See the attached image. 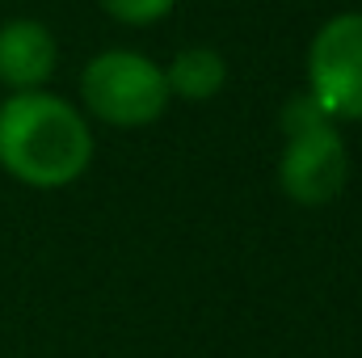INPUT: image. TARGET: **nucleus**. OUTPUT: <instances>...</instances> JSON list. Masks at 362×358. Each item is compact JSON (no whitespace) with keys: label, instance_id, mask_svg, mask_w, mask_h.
<instances>
[{"label":"nucleus","instance_id":"f257e3e1","mask_svg":"<svg viewBox=\"0 0 362 358\" xmlns=\"http://www.w3.org/2000/svg\"><path fill=\"white\" fill-rule=\"evenodd\" d=\"M93 165L89 118L59 93H8L0 101V169L30 190H64Z\"/></svg>","mask_w":362,"mask_h":358},{"label":"nucleus","instance_id":"f03ea898","mask_svg":"<svg viewBox=\"0 0 362 358\" xmlns=\"http://www.w3.org/2000/svg\"><path fill=\"white\" fill-rule=\"evenodd\" d=\"M282 156H278V185L291 202L320 207L333 202L350 181V152L341 122L320 110L312 93H295L282 105Z\"/></svg>","mask_w":362,"mask_h":358},{"label":"nucleus","instance_id":"7ed1b4c3","mask_svg":"<svg viewBox=\"0 0 362 358\" xmlns=\"http://www.w3.org/2000/svg\"><path fill=\"white\" fill-rule=\"evenodd\" d=\"M81 101L97 122L135 131L165 118L173 97L165 85V68L152 55L131 47H105L81 72Z\"/></svg>","mask_w":362,"mask_h":358},{"label":"nucleus","instance_id":"20e7f679","mask_svg":"<svg viewBox=\"0 0 362 358\" xmlns=\"http://www.w3.org/2000/svg\"><path fill=\"white\" fill-rule=\"evenodd\" d=\"M308 93L337 122H362V8L329 17L308 47Z\"/></svg>","mask_w":362,"mask_h":358},{"label":"nucleus","instance_id":"39448f33","mask_svg":"<svg viewBox=\"0 0 362 358\" xmlns=\"http://www.w3.org/2000/svg\"><path fill=\"white\" fill-rule=\"evenodd\" d=\"M55 64H59V47L42 21L8 17L0 25V85H8V93L47 89Z\"/></svg>","mask_w":362,"mask_h":358},{"label":"nucleus","instance_id":"423d86ee","mask_svg":"<svg viewBox=\"0 0 362 358\" xmlns=\"http://www.w3.org/2000/svg\"><path fill=\"white\" fill-rule=\"evenodd\" d=\"M160 68H165L169 97H181V101H211L228 85V59L215 47H181Z\"/></svg>","mask_w":362,"mask_h":358},{"label":"nucleus","instance_id":"0eeeda50","mask_svg":"<svg viewBox=\"0 0 362 358\" xmlns=\"http://www.w3.org/2000/svg\"><path fill=\"white\" fill-rule=\"evenodd\" d=\"M177 0H101V8L122 25H152L173 13Z\"/></svg>","mask_w":362,"mask_h":358}]
</instances>
